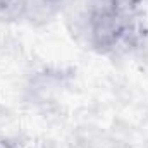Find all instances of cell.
Instances as JSON below:
<instances>
[{
	"label": "cell",
	"mask_w": 148,
	"mask_h": 148,
	"mask_svg": "<svg viewBox=\"0 0 148 148\" xmlns=\"http://www.w3.org/2000/svg\"><path fill=\"white\" fill-rule=\"evenodd\" d=\"M26 0H0V19L14 21L26 16Z\"/></svg>",
	"instance_id": "obj_1"
}]
</instances>
